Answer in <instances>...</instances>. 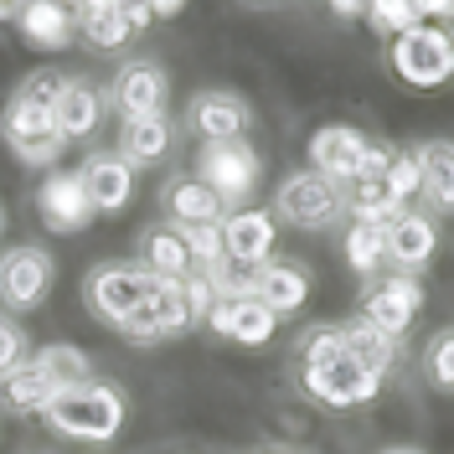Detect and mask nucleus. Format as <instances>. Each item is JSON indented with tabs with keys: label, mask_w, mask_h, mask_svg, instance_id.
I'll use <instances>...</instances> for the list:
<instances>
[{
	"label": "nucleus",
	"mask_w": 454,
	"mask_h": 454,
	"mask_svg": "<svg viewBox=\"0 0 454 454\" xmlns=\"http://www.w3.org/2000/svg\"><path fill=\"white\" fill-rule=\"evenodd\" d=\"M36 419L52 428L57 439H73V444H114L124 434V419H129V397L109 377H83L67 393H57Z\"/></svg>",
	"instance_id": "nucleus-1"
},
{
	"label": "nucleus",
	"mask_w": 454,
	"mask_h": 454,
	"mask_svg": "<svg viewBox=\"0 0 454 454\" xmlns=\"http://www.w3.org/2000/svg\"><path fill=\"white\" fill-rule=\"evenodd\" d=\"M83 377H93V362H88L83 346H73V340L36 346L21 367H11L0 377V408H11V413H42L57 393H67Z\"/></svg>",
	"instance_id": "nucleus-2"
},
{
	"label": "nucleus",
	"mask_w": 454,
	"mask_h": 454,
	"mask_svg": "<svg viewBox=\"0 0 454 454\" xmlns=\"http://www.w3.org/2000/svg\"><path fill=\"white\" fill-rule=\"evenodd\" d=\"M192 176L223 201L227 212H238V207L254 201L258 181H263V155H258L248 140H212V145H201L197 150Z\"/></svg>",
	"instance_id": "nucleus-3"
},
{
	"label": "nucleus",
	"mask_w": 454,
	"mask_h": 454,
	"mask_svg": "<svg viewBox=\"0 0 454 454\" xmlns=\"http://www.w3.org/2000/svg\"><path fill=\"white\" fill-rule=\"evenodd\" d=\"M340 217H346V197L320 170H289L274 192V223L294 232H331Z\"/></svg>",
	"instance_id": "nucleus-4"
},
{
	"label": "nucleus",
	"mask_w": 454,
	"mask_h": 454,
	"mask_svg": "<svg viewBox=\"0 0 454 454\" xmlns=\"http://www.w3.org/2000/svg\"><path fill=\"white\" fill-rule=\"evenodd\" d=\"M192 325H197V310H192V300H186V284L181 279H155V289L124 315L119 336L129 340V346H160V340L186 336Z\"/></svg>",
	"instance_id": "nucleus-5"
},
{
	"label": "nucleus",
	"mask_w": 454,
	"mask_h": 454,
	"mask_svg": "<svg viewBox=\"0 0 454 454\" xmlns=\"http://www.w3.org/2000/svg\"><path fill=\"white\" fill-rule=\"evenodd\" d=\"M57 284V258L36 243H11L0 248V310L5 315H31L47 305Z\"/></svg>",
	"instance_id": "nucleus-6"
},
{
	"label": "nucleus",
	"mask_w": 454,
	"mask_h": 454,
	"mask_svg": "<svg viewBox=\"0 0 454 454\" xmlns=\"http://www.w3.org/2000/svg\"><path fill=\"white\" fill-rule=\"evenodd\" d=\"M150 289H155V279L145 274L135 258H109V263H98V269L83 274V310L119 331L124 315L135 310Z\"/></svg>",
	"instance_id": "nucleus-7"
},
{
	"label": "nucleus",
	"mask_w": 454,
	"mask_h": 454,
	"mask_svg": "<svg viewBox=\"0 0 454 454\" xmlns=\"http://www.w3.org/2000/svg\"><path fill=\"white\" fill-rule=\"evenodd\" d=\"M0 145L21 160V166H57L62 160V129L52 124V109H42V104H27V98H5V109H0Z\"/></svg>",
	"instance_id": "nucleus-8"
},
{
	"label": "nucleus",
	"mask_w": 454,
	"mask_h": 454,
	"mask_svg": "<svg viewBox=\"0 0 454 454\" xmlns=\"http://www.w3.org/2000/svg\"><path fill=\"white\" fill-rule=\"evenodd\" d=\"M450 52H454V36L444 27H408L403 36H393V47H387V62H393V73L403 78L408 88H444L450 83Z\"/></svg>",
	"instance_id": "nucleus-9"
},
{
	"label": "nucleus",
	"mask_w": 454,
	"mask_h": 454,
	"mask_svg": "<svg viewBox=\"0 0 454 454\" xmlns=\"http://www.w3.org/2000/svg\"><path fill=\"white\" fill-rule=\"evenodd\" d=\"M419 310H424V284H419V274H382V279H367L362 305H356V315H362L367 325H377V331H387V336H397V340L413 331Z\"/></svg>",
	"instance_id": "nucleus-10"
},
{
	"label": "nucleus",
	"mask_w": 454,
	"mask_h": 454,
	"mask_svg": "<svg viewBox=\"0 0 454 454\" xmlns=\"http://www.w3.org/2000/svg\"><path fill=\"white\" fill-rule=\"evenodd\" d=\"M434 254H439V217L419 207L393 212V223L382 227V263L393 274H424Z\"/></svg>",
	"instance_id": "nucleus-11"
},
{
	"label": "nucleus",
	"mask_w": 454,
	"mask_h": 454,
	"mask_svg": "<svg viewBox=\"0 0 454 454\" xmlns=\"http://www.w3.org/2000/svg\"><path fill=\"white\" fill-rule=\"evenodd\" d=\"M201 145L212 140H248L254 129V104L232 88H201L186 98V119H181Z\"/></svg>",
	"instance_id": "nucleus-12"
},
{
	"label": "nucleus",
	"mask_w": 454,
	"mask_h": 454,
	"mask_svg": "<svg viewBox=\"0 0 454 454\" xmlns=\"http://www.w3.org/2000/svg\"><path fill=\"white\" fill-rule=\"evenodd\" d=\"M109 109H119V119H140V114H166L170 83H166V67L155 57H129L119 62L109 78Z\"/></svg>",
	"instance_id": "nucleus-13"
},
{
	"label": "nucleus",
	"mask_w": 454,
	"mask_h": 454,
	"mask_svg": "<svg viewBox=\"0 0 454 454\" xmlns=\"http://www.w3.org/2000/svg\"><path fill=\"white\" fill-rule=\"evenodd\" d=\"M300 382L325 408H362V403H372V397L382 393V377L367 372L351 351L336 356V362H325V367H300Z\"/></svg>",
	"instance_id": "nucleus-14"
},
{
	"label": "nucleus",
	"mask_w": 454,
	"mask_h": 454,
	"mask_svg": "<svg viewBox=\"0 0 454 454\" xmlns=\"http://www.w3.org/2000/svg\"><path fill=\"white\" fill-rule=\"evenodd\" d=\"M207 331H212L217 340H227V346H248V351H258V346L274 340L279 315L269 310L258 294H217V305L207 310Z\"/></svg>",
	"instance_id": "nucleus-15"
},
{
	"label": "nucleus",
	"mask_w": 454,
	"mask_h": 454,
	"mask_svg": "<svg viewBox=\"0 0 454 454\" xmlns=\"http://www.w3.org/2000/svg\"><path fill=\"white\" fill-rule=\"evenodd\" d=\"M279 248V223H274V212H263V207H238V212H227L223 217V254L232 269H248L254 274L258 263H269Z\"/></svg>",
	"instance_id": "nucleus-16"
},
{
	"label": "nucleus",
	"mask_w": 454,
	"mask_h": 454,
	"mask_svg": "<svg viewBox=\"0 0 454 454\" xmlns=\"http://www.w3.org/2000/svg\"><path fill=\"white\" fill-rule=\"evenodd\" d=\"M98 212L88 201L78 170H47L42 186H36V223L47 232H83Z\"/></svg>",
	"instance_id": "nucleus-17"
},
{
	"label": "nucleus",
	"mask_w": 454,
	"mask_h": 454,
	"mask_svg": "<svg viewBox=\"0 0 454 454\" xmlns=\"http://www.w3.org/2000/svg\"><path fill=\"white\" fill-rule=\"evenodd\" d=\"M78 181H83V192H88L98 217H119L135 201V166L119 150H93L83 166H78Z\"/></svg>",
	"instance_id": "nucleus-18"
},
{
	"label": "nucleus",
	"mask_w": 454,
	"mask_h": 454,
	"mask_svg": "<svg viewBox=\"0 0 454 454\" xmlns=\"http://www.w3.org/2000/svg\"><path fill=\"white\" fill-rule=\"evenodd\" d=\"M104 109H109V98L88 83V78H62L57 104H52V124L62 129L67 145H83L104 129Z\"/></svg>",
	"instance_id": "nucleus-19"
},
{
	"label": "nucleus",
	"mask_w": 454,
	"mask_h": 454,
	"mask_svg": "<svg viewBox=\"0 0 454 454\" xmlns=\"http://www.w3.org/2000/svg\"><path fill=\"white\" fill-rule=\"evenodd\" d=\"M367 135L356 124H320L310 135V170L331 176L336 186H346L356 170H362V155H367Z\"/></svg>",
	"instance_id": "nucleus-20"
},
{
	"label": "nucleus",
	"mask_w": 454,
	"mask_h": 454,
	"mask_svg": "<svg viewBox=\"0 0 454 454\" xmlns=\"http://www.w3.org/2000/svg\"><path fill=\"white\" fill-rule=\"evenodd\" d=\"M310 284H315L310 269H305V263H289V258H269V263H258L254 274H248V289H254L279 320L284 315H300V305L310 300Z\"/></svg>",
	"instance_id": "nucleus-21"
},
{
	"label": "nucleus",
	"mask_w": 454,
	"mask_h": 454,
	"mask_svg": "<svg viewBox=\"0 0 454 454\" xmlns=\"http://www.w3.org/2000/svg\"><path fill=\"white\" fill-rule=\"evenodd\" d=\"M135 263H140L150 279H186V274L197 269L186 232H181V227H170V223H150V227H145L140 243H135Z\"/></svg>",
	"instance_id": "nucleus-22"
},
{
	"label": "nucleus",
	"mask_w": 454,
	"mask_h": 454,
	"mask_svg": "<svg viewBox=\"0 0 454 454\" xmlns=\"http://www.w3.org/2000/svg\"><path fill=\"white\" fill-rule=\"evenodd\" d=\"M160 217L170 227H212L227 217V207L201 186L197 176H176V181L160 186Z\"/></svg>",
	"instance_id": "nucleus-23"
},
{
	"label": "nucleus",
	"mask_w": 454,
	"mask_h": 454,
	"mask_svg": "<svg viewBox=\"0 0 454 454\" xmlns=\"http://www.w3.org/2000/svg\"><path fill=\"white\" fill-rule=\"evenodd\" d=\"M16 27H21V36L36 52H62L78 36V16L67 5H57V0H27L21 16H16Z\"/></svg>",
	"instance_id": "nucleus-24"
},
{
	"label": "nucleus",
	"mask_w": 454,
	"mask_h": 454,
	"mask_svg": "<svg viewBox=\"0 0 454 454\" xmlns=\"http://www.w3.org/2000/svg\"><path fill=\"white\" fill-rule=\"evenodd\" d=\"M170 145H176V119L170 114H140V119H124V129H119V155L135 170L166 160Z\"/></svg>",
	"instance_id": "nucleus-25"
},
{
	"label": "nucleus",
	"mask_w": 454,
	"mask_h": 454,
	"mask_svg": "<svg viewBox=\"0 0 454 454\" xmlns=\"http://www.w3.org/2000/svg\"><path fill=\"white\" fill-rule=\"evenodd\" d=\"M419 170H424V201L434 217H454V140L413 145Z\"/></svg>",
	"instance_id": "nucleus-26"
},
{
	"label": "nucleus",
	"mask_w": 454,
	"mask_h": 454,
	"mask_svg": "<svg viewBox=\"0 0 454 454\" xmlns=\"http://www.w3.org/2000/svg\"><path fill=\"white\" fill-rule=\"evenodd\" d=\"M340 336H346V351H351V356H356L367 372H377L382 382H387V372L403 362V340L387 336V331H377V325H367L362 315L340 320Z\"/></svg>",
	"instance_id": "nucleus-27"
},
{
	"label": "nucleus",
	"mask_w": 454,
	"mask_h": 454,
	"mask_svg": "<svg viewBox=\"0 0 454 454\" xmlns=\"http://www.w3.org/2000/svg\"><path fill=\"white\" fill-rule=\"evenodd\" d=\"M340 248H346L351 274H362V279H377V274H382V223L346 217V238H340Z\"/></svg>",
	"instance_id": "nucleus-28"
},
{
	"label": "nucleus",
	"mask_w": 454,
	"mask_h": 454,
	"mask_svg": "<svg viewBox=\"0 0 454 454\" xmlns=\"http://www.w3.org/2000/svg\"><path fill=\"white\" fill-rule=\"evenodd\" d=\"M124 5V0H119ZM73 11L78 16V36H83L93 52H119L124 42H129V21H124V11Z\"/></svg>",
	"instance_id": "nucleus-29"
},
{
	"label": "nucleus",
	"mask_w": 454,
	"mask_h": 454,
	"mask_svg": "<svg viewBox=\"0 0 454 454\" xmlns=\"http://www.w3.org/2000/svg\"><path fill=\"white\" fill-rule=\"evenodd\" d=\"M382 197L393 207H413L424 197V170H419V155L413 150H393V160L382 170Z\"/></svg>",
	"instance_id": "nucleus-30"
},
{
	"label": "nucleus",
	"mask_w": 454,
	"mask_h": 454,
	"mask_svg": "<svg viewBox=\"0 0 454 454\" xmlns=\"http://www.w3.org/2000/svg\"><path fill=\"white\" fill-rule=\"evenodd\" d=\"M336 356H346V336H340L336 320L310 325V331L300 336V346H294V362H300V367H325V362H336Z\"/></svg>",
	"instance_id": "nucleus-31"
},
{
	"label": "nucleus",
	"mask_w": 454,
	"mask_h": 454,
	"mask_svg": "<svg viewBox=\"0 0 454 454\" xmlns=\"http://www.w3.org/2000/svg\"><path fill=\"white\" fill-rule=\"evenodd\" d=\"M424 377L428 387H439V393H454V325L444 331H434L424 346Z\"/></svg>",
	"instance_id": "nucleus-32"
},
{
	"label": "nucleus",
	"mask_w": 454,
	"mask_h": 454,
	"mask_svg": "<svg viewBox=\"0 0 454 454\" xmlns=\"http://www.w3.org/2000/svg\"><path fill=\"white\" fill-rule=\"evenodd\" d=\"M367 27L377 36H403L408 27H419V5L413 0H367Z\"/></svg>",
	"instance_id": "nucleus-33"
},
{
	"label": "nucleus",
	"mask_w": 454,
	"mask_h": 454,
	"mask_svg": "<svg viewBox=\"0 0 454 454\" xmlns=\"http://www.w3.org/2000/svg\"><path fill=\"white\" fill-rule=\"evenodd\" d=\"M62 78H67V73L36 67V73H27V78L16 83V98H27V104H42V109H52V104H57V88H62Z\"/></svg>",
	"instance_id": "nucleus-34"
},
{
	"label": "nucleus",
	"mask_w": 454,
	"mask_h": 454,
	"mask_svg": "<svg viewBox=\"0 0 454 454\" xmlns=\"http://www.w3.org/2000/svg\"><path fill=\"white\" fill-rule=\"evenodd\" d=\"M27 356H31V340H27V331H21V325H16V320L5 315V320H0V377H5L11 367H21Z\"/></svg>",
	"instance_id": "nucleus-35"
},
{
	"label": "nucleus",
	"mask_w": 454,
	"mask_h": 454,
	"mask_svg": "<svg viewBox=\"0 0 454 454\" xmlns=\"http://www.w3.org/2000/svg\"><path fill=\"white\" fill-rule=\"evenodd\" d=\"M419 5V21H428V27H450L454 21V0H413Z\"/></svg>",
	"instance_id": "nucleus-36"
},
{
	"label": "nucleus",
	"mask_w": 454,
	"mask_h": 454,
	"mask_svg": "<svg viewBox=\"0 0 454 454\" xmlns=\"http://www.w3.org/2000/svg\"><path fill=\"white\" fill-rule=\"evenodd\" d=\"M119 11H124V21H129V31H145V27H150V21H155V16H150V5H145V0H124V5H119Z\"/></svg>",
	"instance_id": "nucleus-37"
},
{
	"label": "nucleus",
	"mask_w": 454,
	"mask_h": 454,
	"mask_svg": "<svg viewBox=\"0 0 454 454\" xmlns=\"http://www.w3.org/2000/svg\"><path fill=\"white\" fill-rule=\"evenodd\" d=\"M325 5H331L336 21H356V16H367V0H325Z\"/></svg>",
	"instance_id": "nucleus-38"
},
{
	"label": "nucleus",
	"mask_w": 454,
	"mask_h": 454,
	"mask_svg": "<svg viewBox=\"0 0 454 454\" xmlns=\"http://www.w3.org/2000/svg\"><path fill=\"white\" fill-rule=\"evenodd\" d=\"M145 5H150V16H155V21H170V16H181V11H186V0H145Z\"/></svg>",
	"instance_id": "nucleus-39"
},
{
	"label": "nucleus",
	"mask_w": 454,
	"mask_h": 454,
	"mask_svg": "<svg viewBox=\"0 0 454 454\" xmlns=\"http://www.w3.org/2000/svg\"><path fill=\"white\" fill-rule=\"evenodd\" d=\"M21 5H27V0H0V21H16V16H21Z\"/></svg>",
	"instance_id": "nucleus-40"
},
{
	"label": "nucleus",
	"mask_w": 454,
	"mask_h": 454,
	"mask_svg": "<svg viewBox=\"0 0 454 454\" xmlns=\"http://www.w3.org/2000/svg\"><path fill=\"white\" fill-rule=\"evenodd\" d=\"M119 0H78V11H114Z\"/></svg>",
	"instance_id": "nucleus-41"
},
{
	"label": "nucleus",
	"mask_w": 454,
	"mask_h": 454,
	"mask_svg": "<svg viewBox=\"0 0 454 454\" xmlns=\"http://www.w3.org/2000/svg\"><path fill=\"white\" fill-rule=\"evenodd\" d=\"M382 454H424V450H382Z\"/></svg>",
	"instance_id": "nucleus-42"
},
{
	"label": "nucleus",
	"mask_w": 454,
	"mask_h": 454,
	"mask_svg": "<svg viewBox=\"0 0 454 454\" xmlns=\"http://www.w3.org/2000/svg\"><path fill=\"white\" fill-rule=\"evenodd\" d=\"M57 5H67V11H78V0H57Z\"/></svg>",
	"instance_id": "nucleus-43"
},
{
	"label": "nucleus",
	"mask_w": 454,
	"mask_h": 454,
	"mask_svg": "<svg viewBox=\"0 0 454 454\" xmlns=\"http://www.w3.org/2000/svg\"><path fill=\"white\" fill-rule=\"evenodd\" d=\"M0 232H5V207H0Z\"/></svg>",
	"instance_id": "nucleus-44"
},
{
	"label": "nucleus",
	"mask_w": 454,
	"mask_h": 454,
	"mask_svg": "<svg viewBox=\"0 0 454 454\" xmlns=\"http://www.w3.org/2000/svg\"><path fill=\"white\" fill-rule=\"evenodd\" d=\"M450 78H454V52H450Z\"/></svg>",
	"instance_id": "nucleus-45"
},
{
	"label": "nucleus",
	"mask_w": 454,
	"mask_h": 454,
	"mask_svg": "<svg viewBox=\"0 0 454 454\" xmlns=\"http://www.w3.org/2000/svg\"><path fill=\"white\" fill-rule=\"evenodd\" d=\"M254 5H274V0H254Z\"/></svg>",
	"instance_id": "nucleus-46"
},
{
	"label": "nucleus",
	"mask_w": 454,
	"mask_h": 454,
	"mask_svg": "<svg viewBox=\"0 0 454 454\" xmlns=\"http://www.w3.org/2000/svg\"><path fill=\"white\" fill-rule=\"evenodd\" d=\"M27 454H47V450H27Z\"/></svg>",
	"instance_id": "nucleus-47"
},
{
	"label": "nucleus",
	"mask_w": 454,
	"mask_h": 454,
	"mask_svg": "<svg viewBox=\"0 0 454 454\" xmlns=\"http://www.w3.org/2000/svg\"><path fill=\"white\" fill-rule=\"evenodd\" d=\"M0 320H5V310H0Z\"/></svg>",
	"instance_id": "nucleus-48"
}]
</instances>
